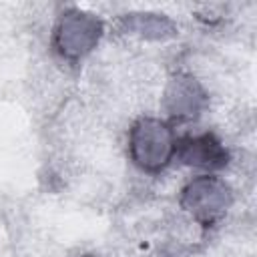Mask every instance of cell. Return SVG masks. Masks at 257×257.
Masks as SVG:
<instances>
[{
    "mask_svg": "<svg viewBox=\"0 0 257 257\" xmlns=\"http://www.w3.org/2000/svg\"><path fill=\"white\" fill-rule=\"evenodd\" d=\"M177 135L169 120L141 116L128 131V157L145 173L165 171L177 153Z\"/></svg>",
    "mask_w": 257,
    "mask_h": 257,
    "instance_id": "obj_1",
    "label": "cell"
},
{
    "mask_svg": "<svg viewBox=\"0 0 257 257\" xmlns=\"http://www.w3.org/2000/svg\"><path fill=\"white\" fill-rule=\"evenodd\" d=\"M102 32L104 26L98 16L80 8H68L56 18L52 30V48L60 58L78 62L98 46Z\"/></svg>",
    "mask_w": 257,
    "mask_h": 257,
    "instance_id": "obj_2",
    "label": "cell"
},
{
    "mask_svg": "<svg viewBox=\"0 0 257 257\" xmlns=\"http://www.w3.org/2000/svg\"><path fill=\"white\" fill-rule=\"evenodd\" d=\"M181 209L203 227L219 223L233 205L231 187L215 175H197L181 189Z\"/></svg>",
    "mask_w": 257,
    "mask_h": 257,
    "instance_id": "obj_3",
    "label": "cell"
},
{
    "mask_svg": "<svg viewBox=\"0 0 257 257\" xmlns=\"http://www.w3.org/2000/svg\"><path fill=\"white\" fill-rule=\"evenodd\" d=\"M163 104L173 120H193L205 110L207 92L193 74L179 72L169 80Z\"/></svg>",
    "mask_w": 257,
    "mask_h": 257,
    "instance_id": "obj_4",
    "label": "cell"
},
{
    "mask_svg": "<svg viewBox=\"0 0 257 257\" xmlns=\"http://www.w3.org/2000/svg\"><path fill=\"white\" fill-rule=\"evenodd\" d=\"M175 159H179L187 167H195L203 171H219L229 165L231 155L215 133H201L179 139Z\"/></svg>",
    "mask_w": 257,
    "mask_h": 257,
    "instance_id": "obj_5",
    "label": "cell"
},
{
    "mask_svg": "<svg viewBox=\"0 0 257 257\" xmlns=\"http://www.w3.org/2000/svg\"><path fill=\"white\" fill-rule=\"evenodd\" d=\"M124 30L147 40H165L177 34V26L171 18L153 12H135L122 18Z\"/></svg>",
    "mask_w": 257,
    "mask_h": 257,
    "instance_id": "obj_6",
    "label": "cell"
},
{
    "mask_svg": "<svg viewBox=\"0 0 257 257\" xmlns=\"http://www.w3.org/2000/svg\"><path fill=\"white\" fill-rule=\"evenodd\" d=\"M78 257H96V255H90V253H86V255H78Z\"/></svg>",
    "mask_w": 257,
    "mask_h": 257,
    "instance_id": "obj_7",
    "label": "cell"
}]
</instances>
